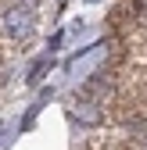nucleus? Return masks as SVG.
Instances as JSON below:
<instances>
[{
	"label": "nucleus",
	"mask_w": 147,
	"mask_h": 150,
	"mask_svg": "<svg viewBox=\"0 0 147 150\" xmlns=\"http://www.w3.org/2000/svg\"><path fill=\"white\" fill-rule=\"evenodd\" d=\"M36 29V11L29 4H14L4 11V32L11 36V40H22V36H29Z\"/></svg>",
	"instance_id": "f257e3e1"
}]
</instances>
